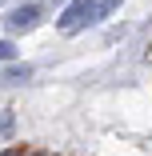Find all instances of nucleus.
Here are the masks:
<instances>
[{"mask_svg": "<svg viewBox=\"0 0 152 156\" xmlns=\"http://www.w3.org/2000/svg\"><path fill=\"white\" fill-rule=\"evenodd\" d=\"M96 12H100L96 0H72V4L56 16V28H60V32H80V28H88V24L100 20Z\"/></svg>", "mask_w": 152, "mask_h": 156, "instance_id": "nucleus-1", "label": "nucleus"}, {"mask_svg": "<svg viewBox=\"0 0 152 156\" xmlns=\"http://www.w3.org/2000/svg\"><path fill=\"white\" fill-rule=\"evenodd\" d=\"M4 24H8V32H32V28L40 24V4H32V0L16 4V8L4 16Z\"/></svg>", "mask_w": 152, "mask_h": 156, "instance_id": "nucleus-2", "label": "nucleus"}, {"mask_svg": "<svg viewBox=\"0 0 152 156\" xmlns=\"http://www.w3.org/2000/svg\"><path fill=\"white\" fill-rule=\"evenodd\" d=\"M28 76H32L28 64H8V68H4V80H12V84H16V80H28Z\"/></svg>", "mask_w": 152, "mask_h": 156, "instance_id": "nucleus-3", "label": "nucleus"}, {"mask_svg": "<svg viewBox=\"0 0 152 156\" xmlns=\"http://www.w3.org/2000/svg\"><path fill=\"white\" fill-rule=\"evenodd\" d=\"M120 4H124V0H100V12H96V16L104 20V16H112V12H116Z\"/></svg>", "mask_w": 152, "mask_h": 156, "instance_id": "nucleus-4", "label": "nucleus"}, {"mask_svg": "<svg viewBox=\"0 0 152 156\" xmlns=\"http://www.w3.org/2000/svg\"><path fill=\"white\" fill-rule=\"evenodd\" d=\"M0 60H4V64H12V60H16V48H12V40H0Z\"/></svg>", "mask_w": 152, "mask_h": 156, "instance_id": "nucleus-5", "label": "nucleus"}, {"mask_svg": "<svg viewBox=\"0 0 152 156\" xmlns=\"http://www.w3.org/2000/svg\"><path fill=\"white\" fill-rule=\"evenodd\" d=\"M0 132H12V112L0 108Z\"/></svg>", "mask_w": 152, "mask_h": 156, "instance_id": "nucleus-6", "label": "nucleus"}, {"mask_svg": "<svg viewBox=\"0 0 152 156\" xmlns=\"http://www.w3.org/2000/svg\"><path fill=\"white\" fill-rule=\"evenodd\" d=\"M0 156H20V152H0Z\"/></svg>", "mask_w": 152, "mask_h": 156, "instance_id": "nucleus-7", "label": "nucleus"}, {"mask_svg": "<svg viewBox=\"0 0 152 156\" xmlns=\"http://www.w3.org/2000/svg\"><path fill=\"white\" fill-rule=\"evenodd\" d=\"M0 4H4V0H0Z\"/></svg>", "mask_w": 152, "mask_h": 156, "instance_id": "nucleus-8", "label": "nucleus"}]
</instances>
